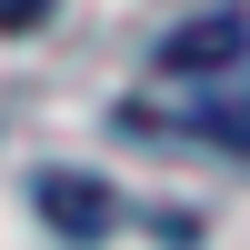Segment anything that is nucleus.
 Masks as SVG:
<instances>
[{"label":"nucleus","mask_w":250,"mask_h":250,"mask_svg":"<svg viewBox=\"0 0 250 250\" xmlns=\"http://www.w3.org/2000/svg\"><path fill=\"white\" fill-rule=\"evenodd\" d=\"M230 60H250V20H240V10L180 20V30L160 40V70H230Z\"/></svg>","instance_id":"nucleus-1"},{"label":"nucleus","mask_w":250,"mask_h":250,"mask_svg":"<svg viewBox=\"0 0 250 250\" xmlns=\"http://www.w3.org/2000/svg\"><path fill=\"white\" fill-rule=\"evenodd\" d=\"M40 220L70 230V240H90V230H110V190L90 170H40Z\"/></svg>","instance_id":"nucleus-2"},{"label":"nucleus","mask_w":250,"mask_h":250,"mask_svg":"<svg viewBox=\"0 0 250 250\" xmlns=\"http://www.w3.org/2000/svg\"><path fill=\"white\" fill-rule=\"evenodd\" d=\"M180 130H190V140H220V150H250V80H240L230 100H200Z\"/></svg>","instance_id":"nucleus-3"},{"label":"nucleus","mask_w":250,"mask_h":250,"mask_svg":"<svg viewBox=\"0 0 250 250\" xmlns=\"http://www.w3.org/2000/svg\"><path fill=\"white\" fill-rule=\"evenodd\" d=\"M40 10H50V0H0V30H30Z\"/></svg>","instance_id":"nucleus-4"}]
</instances>
